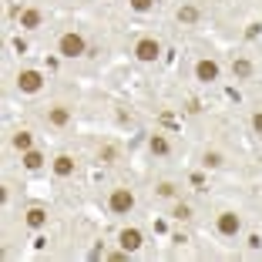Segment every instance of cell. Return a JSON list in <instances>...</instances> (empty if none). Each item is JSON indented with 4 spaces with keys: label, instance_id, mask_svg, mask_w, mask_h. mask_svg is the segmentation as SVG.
I'll list each match as a JSON object with an SVG mask.
<instances>
[{
    "label": "cell",
    "instance_id": "6da1fadb",
    "mask_svg": "<svg viewBox=\"0 0 262 262\" xmlns=\"http://www.w3.org/2000/svg\"><path fill=\"white\" fill-rule=\"evenodd\" d=\"M57 47H61L64 57H81V54L88 51V44H84V37H81V34H64Z\"/></svg>",
    "mask_w": 262,
    "mask_h": 262
},
{
    "label": "cell",
    "instance_id": "7a4b0ae2",
    "mask_svg": "<svg viewBox=\"0 0 262 262\" xmlns=\"http://www.w3.org/2000/svg\"><path fill=\"white\" fill-rule=\"evenodd\" d=\"M131 208H135V195H131L128 188H118V192H111V212L124 215V212H131Z\"/></svg>",
    "mask_w": 262,
    "mask_h": 262
},
{
    "label": "cell",
    "instance_id": "3957f363",
    "mask_svg": "<svg viewBox=\"0 0 262 262\" xmlns=\"http://www.w3.org/2000/svg\"><path fill=\"white\" fill-rule=\"evenodd\" d=\"M40 84H44L40 71H20V74H17V88H20V91H27V94L40 91Z\"/></svg>",
    "mask_w": 262,
    "mask_h": 262
},
{
    "label": "cell",
    "instance_id": "277c9868",
    "mask_svg": "<svg viewBox=\"0 0 262 262\" xmlns=\"http://www.w3.org/2000/svg\"><path fill=\"white\" fill-rule=\"evenodd\" d=\"M239 229H242V222H239L235 212H222V215H219V232H222V235H235Z\"/></svg>",
    "mask_w": 262,
    "mask_h": 262
},
{
    "label": "cell",
    "instance_id": "5b68a950",
    "mask_svg": "<svg viewBox=\"0 0 262 262\" xmlns=\"http://www.w3.org/2000/svg\"><path fill=\"white\" fill-rule=\"evenodd\" d=\"M135 54H138V61H155V57L162 54V47H158V40H138Z\"/></svg>",
    "mask_w": 262,
    "mask_h": 262
},
{
    "label": "cell",
    "instance_id": "8992f818",
    "mask_svg": "<svg viewBox=\"0 0 262 262\" xmlns=\"http://www.w3.org/2000/svg\"><path fill=\"white\" fill-rule=\"evenodd\" d=\"M195 74H199V81H215L219 77V64L215 61H199L195 64Z\"/></svg>",
    "mask_w": 262,
    "mask_h": 262
},
{
    "label": "cell",
    "instance_id": "52a82bcc",
    "mask_svg": "<svg viewBox=\"0 0 262 262\" xmlns=\"http://www.w3.org/2000/svg\"><path fill=\"white\" fill-rule=\"evenodd\" d=\"M138 246H141V232L138 229H124L121 232V249L124 252H135Z\"/></svg>",
    "mask_w": 262,
    "mask_h": 262
},
{
    "label": "cell",
    "instance_id": "ba28073f",
    "mask_svg": "<svg viewBox=\"0 0 262 262\" xmlns=\"http://www.w3.org/2000/svg\"><path fill=\"white\" fill-rule=\"evenodd\" d=\"M54 171H57L61 178H68L71 171H74V162H71L68 155H57V158H54Z\"/></svg>",
    "mask_w": 262,
    "mask_h": 262
},
{
    "label": "cell",
    "instance_id": "9c48e42d",
    "mask_svg": "<svg viewBox=\"0 0 262 262\" xmlns=\"http://www.w3.org/2000/svg\"><path fill=\"white\" fill-rule=\"evenodd\" d=\"M20 27H27V31L40 27V10H24L20 14Z\"/></svg>",
    "mask_w": 262,
    "mask_h": 262
},
{
    "label": "cell",
    "instance_id": "30bf717a",
    "mask_svg": "<svg viewBox=\"0 0 262 262\" xmlns=\"http://www.w3.org/2000/svg\"><path fill=\"white\" fill-rule=\"evenodd\" d=\"M44 222H47V212H44V208H31V212H27V225H31V229H40Z\"/></svg>",
    "mask_w": 262,
    "mask_h": 262
},
{
    "label": "cell",
    "instance_id": "8fae6325",
    "mask_svg": "<svg viewBox=\"0 0 262 262\" xmlns=\"http://www.w3.org/2000/svg\"><path fill=\"white\" fill-rule=\"evenodd\" d=\"M31 131H17V135H14V148H17V151H31Z\"/></svg>",
    "mask_w": 262,
    "mask_h": 262
},
{
    "label": "cell",
    "instance_id": "7c38bea8",
    "mask_svg": "<svg viewBox=\"0 0 262 262\" xmlns=\"http://www.w3.org/2000/svg\"><path fill=\"white\" fill-rule=\"evenodd\" d=\"M24 165H27V168H40V165H44V155L40 151H24Z\"/></svg>",
    "mask_w": 262,
    "mask_h": 262
},
{
    "label": "cell",
    "instance_id": "4fadbf2b",
    "mask_svg": "<svg viewBox=\"0 0 262 262\" xmlns=\"http://www.w3.org/2000/svg\"><path fill=\"white\" fill-rule=\"evenodd\" d=\"M232 71H235V77H249V74H252V64H249L246 57H239V61L232 64Z\"/></svg>",
    "mask_w": 262,
    "mask_h": 262
},
{
    "label": "cell",
    "instance_id": "5bb4252c",
    "mask_svg": "<svg viewBox=\"0 0 262 262\" xmlns=\"http://www.w3.org/2000/svg\"><path fill=\"white\" fill-rule=\"evenodd\" d=\"M148 145H151V151H155V155H168V141H165L162 135H155V138L148 141Z\"/></svg>",
    "mask_w": 262,
    "mask_h": 262
},
{
    "label": "cell",
    "instance_id": "9a60e30c",
    "mask_svg": "<svg viewBox=\"0 0 262 262\" xmlns=\"http://www.w3.org/2000/svg\"><path fill=\"white\" fill-rule=\"evenodd\" d=\"M178 20H182V24H195V20H199V10H195V7H182V10H178Z\"/></svg>",
    "mask_w": 262,
    "mask_h": 262
},
{
    "label": "cell",
    "instance_id": "2e32d148",
    "mask_svg": "<svg viewBox=\"0 0 262 262\" xmlns=\"http://www.w3.org/2000/svg\"><path fill=\"white\" fill-rule=\"evenodd\" d=\"M68 121H71V115L64 108H54V111H51V124H57V128H61V124H68Z\"/></svg>",
    "mask_w": 262,
    "mask_h": 262
},
{
    "label": "cell",
    "instance_id": "e0dca14e",
    "mask_svg": "<svg viewBox=\"0 0 262 262\" xmlns=\"http://www.w3.org/2000/svg\"><path fill=\"white\" fill-rule=\"evenodd\" d=\"M205 165L219 168V165H222V155H219V151H208V155H205Z\"/></svg>",
    "mask_w": 262,
    "mask_h": 262
},
{
    "label": "cell",
    "instance_id": "ac0fdd59",
    "mask_svg": "<svg viewBox=\"0 0 262 262\" xmlns=\"http://www.w3.org/2000/svg\"><path fill=\"white\" fill-rule=\"evenodd\" d=\"M131 7H135V10L141 14V10H148V7H151V0H131Z\"/></svg>",
    "mask_w": 262,
    "mask_h": 262
},
{
    "label": "cell",
    "instance_id": "d6986e66",
    "mask_svg": "<svg viewBox=\"0 0 262 262\" xmlns=\"http://www.w3.org/2000/svg\"><path fill=\"white\" fill-rule=\"evenodd\" d=\"M252 128H255V131H259V135H262V111H259V115L252 118Z\"/></svg>",
    "mask_w": 262,
    "mask_h": 262
}]
</instances>
